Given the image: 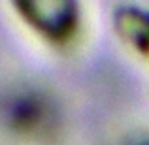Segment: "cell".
Segmentation results:
<instances>
[{
	"instance_id": "1",
	"label": "cell",
	"mask_w": 149,
	"mask_h": 145,
	"mask_svg": "<svg viewBox=\"0 0 149 145\" xmlns=\"http://www.w3.org/2000/svg\"><path fill=\"white\" fill-rule=\"evenodd\" d=\"M23 15L51 40H66L77 25V8L70 2H26L19 4Z\"/></svg>"
},
{
	"instance_id": "2",
	"label": "cell",
	"mask_w": 149,
	"mask_h": 145,
	"mask_svg": "<svg viewBox=\"0 0 149 145\" xmlns=\"http://www.w3.org/2000/svg\"><path fill=\"white\" fill-rule=\"evenodd\" d=\"M42 115H44V108H42L40 102H36L34 98L25 96L13 105L11 109V119L15 121L21 126H32V124L40 123Z\"/></svg>"
},
{
	"instance_id": "3",
	"label": "cell",
	"mask_w": 149,
	"mask_h": 145,
	"mask_svg": "<svg viewBox=\"0 0 149 145\" xmlns=\"http://www.w3.org/2000/svg\"><path fill=\"white\" fill-rule=\"evenodd\" d=\"M125 30L130 34L132 42L138 47L149 49V15L132 13V17H128V21H127Z\"/></svg>"
}]
</instances>
